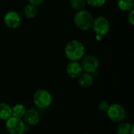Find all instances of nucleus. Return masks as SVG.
Masks as SVG:
<instances>
[{
    "label": "nucleus",
    "instance_id": "ddd939ff",
    "mask_svg": "<svg viewBox=\"0 0 134 134\" xmlns=\"http://www.w3.org/2000/svg\"><path fill=\"white\" fill-rule=\"evenodd\" d=\"M118 134H133V126L130 122H120L117 128Z\"/></svg>",
    "mask_w": 134,
    "mask_h": 134
},
{
    "label": "nucleus",
    "instance_id": "412c9836",
    "mask_svg": "<svg viewBox=\"0 0 134 134\" xmlns=\"http://www.w3.org/2000/svg\"><path fill=\"white\" fill-rule=\"evenodd\" d=\"M27 1L29 2V4H31L35 6L40 5L44 2V0H27Z\"/></svg>",
    "mask_w": 134,
    "mask_h": 134
},
{
    "label": "nucleus",
    "instance_id": "f3484780",
    "mask_svg": "<svg viewBox=\"0 0 134 134\" xmlns=\"http://www.w3.org/2000/svg\"><path fill=\"white\" fill-rule=\"evenodd\" d=\"M86 0H70V5L75 11H81L86 6Z\"/></svg>",
    "mask_w": 134,
    "mask_h": 134
},
{
    "label": "nucleus",
    "instance_id": "dca6fc26",
    "mask_svg": "<svg viewBox=\"0 0 134 134\" xmlns=\"http://www.w3.org/2000/svg\"><path fill=\"white\" fill-rule=\"evenodd\" d=\"M37 13H38L37 6L33 5L31 4L26 5L24 9V15L25 16L26 18H28V19L34 18L37 15Z\"/></svg>",
    "mask_w": 134,
    "mask_h": 134
},
{
    "label": "nucleus",
    "instance_id": "f03ea898",
    "mask_svg": "<svg viewBox=\"0 0 134 134\" xmlns=\"http://www.w3.org/2000/svg\"><path fill=\"white\" fill-rule=\"evenodd\" d=\"M94 18L93 15L87 10L82 9L78 11L74 16V23L75 26L82 31H87L93 26Z\"/></svg>",
    "mask_w": 134,
    "mask_h": 134
},
{
    "label": "nucleus",
    "instance_id": "7ed1b4c3",
    "mask_svg": "<svg viewBox=\"0 0 134 134\" xmlns=\"http://www.w3.org/2000/svg\"><path fill=\"white\" fill-rule=\"evenodd\" d=\"M33 101L38 108L46 109L49 108L52 103V96L46 90L40 89L36 90L33 94Z\"/></svg>",
    "mask_w": 134,
    "mask_h": 134
},
{
    "label": "nucleus",
    "instance_id": "9d476101",
    "mask_svg": "<svg viewBox=\"0 0 134 134\" xmlns=\"http://www.w3.org/2000/svg\"><path fill=\"white\" fill-rule=\"evenodd\" d=\"M67 74L72 79H77L83 71L81 64L78 61H70L66 68Z\"/></svg>",
    "mask_w": 134,
    "mask_h": 134
},
{
    "label": "nucleus",
    "instance_id": "a211bd4d",
    "mask_svg": "<svg viewBox=\"0 0 134 134\" xmlns=\"http://www.w3.org/2000/svg\"><path fill=\"white\" fill-rule=\"evenodd\" d=\"M106 0H86V2L92 7L99 8L104 5Z\"/></svg>",
    "mask_w": 134,
    "mask_h": 134
},
{
    "label": "nucleus",
    "instance_id": "0eeeda50",
    "mask_svg": "<svg viewBox=\"0 0 134 134\" xmlns=\"http://www.w3.org/2000/svg\"><path fill=\"white\" fill-rule=\"evenodd\" d=\"M81 67L83 71L93 74L99 68V60L97 57L93 55H87L82 58Z\"/></svg>",
    "mask_w": 134,
    "mask_h": 134
},
{
    "label": "nucleus",
    "instance_id": "39448f33",
    "mask_svg": "<svg viewBox=\"0 0 134 134\" xmlns=\"http://www.w3.org/2000/svg\"><path fill=\"white\" fill-rule=\"evenodd\" d=\"M92 27L96 34V38L100 41L103 36L108 33L110 30V23L107 18L104 16H99L94 19Z\"/></svg>",
    "mask_w": 134,
    "mask_h": 134
},
{
    "label": "nucleus",
    "instance_id": "f257e3e1",
    "mask_svg": "<svg viewBox=\"0 0 134 134\" xmlns=\"http://www.w3.org/2000/svg\"><path fill=\"white\" fill-rule=\"evenodd\" d=\"M65 55L70 61H79L85 54L83 44L78 40H71L65 46Z\"/></svg>",
    "mask_w": 134,
    "mask_h": 134
},
{
    "label": "nucleus",
    "instance_id": "2eb2a0df",
    "mask_svg": "<svg viewBox=\"0 0 134 134\" xmlns=\"http://www.w3.org/2000/svg\"><path fill=\"white\" fill-rule=\"evenodd\" d=\"M118 7L124 12H130L133 8V0H118Z\"/></svg>",
    "mask_w": 134,
    "mask_h": 134
},
{
    "label": "nucleus",
    "instance_id": "4be33fe9",
    "mask_svg": "<svg viewBox=\"0 0 134 134\" xmlns=\"http://www.w3.org/2000/svg\"><path fill=\"white\" fill-rule=\"evenodd\" d=\"M82 134H89V133H82Z\"/></svg>",
    "mask_w": 134,
    "mask_h": 134
},
{
    "label": "nucleus",
    "instance_id": "aec40b11",
    "mask_svg": "<svg viewBox=\"0 0 134 134\" xmlns=\"http://www.w3.org/2000/svg\"><path fill=\"white\" fill-rule=\"evenodd\" d=\"M128 22L130 23V25H134V10L130 11V13L128 14Z\"/></svg>",
    "mask_w": 134,
    "mask_h": 134
},
{
    "label": "nucleus",
    "instance_id": "9b49d317",
    "mask_svg": "<svg viewBox=\"0 0 134 134\" xmlns=\"http://www.w3.org/2000/svg\"><path fill=\"white\" fill-rule=\"evenodd\" d=\"M79 86L82 88H89L93 83V76L92 74L82 71V74L77 78Z\"/></svg>",
    "mask_w": 134,
    "mask_h": 134
},
{
    "label": "nucleus",
    "instance_id": "1a4fd4ad",
    "mask_svg": "<svg viewBox=\"0 0 134 134\" xmlns=\"http://www.w3.org/2000/svg\"><path fill=\"white\" fill-rule=\"evenodd\" d=\"M23 118H24V123L29 126H35L40 121L39 113L37 110L34 108H30L28 110H26V112Z\"/></svg>",
    "mask_w": 134,
    "mask_h": 134
},
{
    "label": "nucleus",
    "instance_id": "4468645a",
    "mask_svg": "<svg viewBox=\"0 0 134 134\" xmlns=\"http://www.w3.org/2000/svg\"><path fill=\"white\" fill-rule=\"evenodd\" d=\"M25 112H26V108L21 104H16L15 106H13L12 108V116L13 117L22 119Z\"/></svg>",
    "mask_w": 134,
    "mask_h": 134
},
{
    "label": "nucleus",
    "instance_id": "6e6552de",
    "mask_svg": "<svg viewBox=\"0 0 134 134\" xmlns=\"http://www.w3.org/2000/svg\"><path fill=\"white\" fill-rule=\"evenodd\" d=\"M4 23L8 27L15 29L20 27L21 24V17L16 11H9L4 16Z\"/></svg>",
    "mask_w": 134,
    "mask_h": 134
},
{
    "label": "nucleus",
    "instance_id": "6ab92c4d",
    "mask_svg": "<svg viewBox=\"0 0 134 134\" xmlns=\"http://www.w3.org/2000/svg\"><path fill=\"white\" fill-rule=\"evenodd\" d=\"M109 106H110V104H109V103H108V101H106V100H103V101H101V102L99 104L98 108H99V110H100V111L106 112V111H108V109Z\"/></svg>",
    "mask_w": 134,
    "mask_h": 134
},
{
    "label": "nucleus",
    "instance_id": "423d86ee",
    "mask_svg": "<svg viewBox=\"0 0 134 134\" xmlns=\"http://www.w3.org/2000/svg\"><path fill=\"white\" fill-rule=\"evenodd\" d=\"M5 128L9 134H23L27 130V125L21 119L11 117L5 122Z\"/></svg>",
    "mask_w": 134,
    "mask_h": 134
},
{
    "label": "nucleus",
    "instance_id": "f8f14e48",
    "mask_svg": "<svg viewBox=\"0 0 134 134\" xmlns=\"http://www.w3.org/2000/svg\"><path fill=\"white\" fill-rule=\"evenodd\" d=\"M11 117L12 108L5 103H0V119L6 121Z\"/></svg>",
    "mask_w": 134,
    "mask_h": 134
},
{
    "label": "nucleus",
    "instance_id": "20e7f679",
    "mask_svg": "<svg viewBox=\"0 0 134 134\" xmlns=\"http://www.w3.org/2000/svg\"><path fill=\"white\" fill-rule=\"evenodd\" d=\"M106 113L108 119L115 123L122 122L126 118V111L125 108L119 104H110Z\"/></svg>",
    "mask_w": 134,
    "mask_h": 134
}]
</instances>
